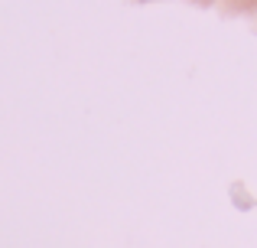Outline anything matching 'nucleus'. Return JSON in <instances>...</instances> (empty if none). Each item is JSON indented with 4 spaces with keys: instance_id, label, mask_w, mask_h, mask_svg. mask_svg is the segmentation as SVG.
<instances>
[]
</instances>
